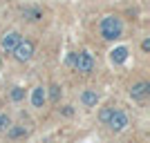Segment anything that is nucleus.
<instances>
[{"mask_svg": "<svg viewBox=\"0 0 150 143\" xmlns=\"http://www.w3.org/2000/svg\"><path fill=\"white\" fill-rule=\"evenodd\" d=\"M99 31L105 40H117L121 36V31H123V25H121V20L117 16H105L99 25Z\"/></svg>", "mask_w": 150, "mask_h": 143, "instance_id": "f257e3e1", "label": "nucleus"}, {"mask_svg": "<svg viewBox=\"0 0 150 143\" xmlns=\"http://www.w3.org/2000/svg\"><path fill=\"white\" fill-rule=\"evenodd\" d=\"M72 63H74V69L81 72V74H90L92 67H94V58L90 56L88 51H79V54L72 58Z\"/></svg>", "mask_w": 150, "mask_h": 143, "instance_id": "f03ea898", "label": "nucleus"}, {"mask_svg": "<svg viewBox=\"0 0 150 143\" xmlns=\"http://www.w3.org/2000/svg\"><path fill=\"white\" fill-rule=\"evenodd\" d=\"M13 56H16V61H20V63H27L31 56H34V43L31 40H20L18 45H16V49L11 51Z\"/></svg>", "mask_w": 150, "mask_h": 143, "instance_id": "7ed1b4c3", "label": "nucleus"}, {"mask_svg": "<svg viewBox=\"0 0 150 143\" xmlns=\"http://www.w3.org/2000/svg\"><path fill=\"white\" fill-rule=\"evenodd\" d=\"M105 125H110V130H114V132H121L125 125H128V116H125V112H121V110H112V116L108 118Z\"/></svg>", "mask_w": 150, "mask_h": 143, "instance_id": "20e7f679", "label": "nucleus"}, {"mask_svg": "<svg viewBox=\"0 0 150 143\" xmlns=\"http://www.w3.org/2000/svg\"><path fill=\"white\" fill-rule=\"evenodd\" d=\"M148 94H150V85L146 81L134 83V85L130 87V99L132 101H146V99H148Z\"/></svg>", "mask_w": 150, "mask_h": 143, "instance_id": "39448f33", "label": "nucleus"}, {"mask_svg": "<svg viewBox=\"0 0 150 143\" xmlns=\"http://www.w3.org/2000/svg\"><path fill=\"white\" fill-rule=\"evenodd\" d=\"M20 40H23V38H20L18 31H9V34L2 36V43H0V45H2V49H5V51H13Z\"/></svg>", "mask_w": 150, "mask_h": 143, "instance_id": "423d86ee", "label": "nucleus"}, {"mask_svg": "<svg viewBox=\"0 0 150 143\" xmlns=\"http://www.w3.org/2000/svg\"><path fill=\"white\" fill-rule=\"evenodd\" d=\"M45 99H47V94H45V87H43V85L34 87V92H31V105H34V107H43Z\"/></svg>", "mask_w": 150, "mask_h": 143, "instance_id": "0eeeda50", "label": "nucleus"}, {"mask_svg": "<svg viewBox=\"0 0 150 143\" xmlns=\"http://www.w3.org/2000/svg\"><path fill=\"white\" fill-rule=\"evenodd\" d=\"M81 103L85 107H94L96 103H99V94L94 92V89H85V92L81 94Z\"/></svg>", "mask_w": 150, "mask_h": 143, "instance_id": "6e6552de", "label": "nucleus"}, {"mask_svg": "<svg viewBox=\"0 0 150 143\" xmlns=\"http://www.w3.org/2000/svg\"><path fill=\"white\" fill-rule=\"evenodd\" d=\"M125 58H128V47H117V49L110 51V61H112L114 65L125 63Z\"/></svg>", "mask_w": 150, "mask_h": 143, "instance_id": "1a4fd4ad", "label": "nucleus"}, {"mask_svg": "<svg viewBox=\"0 0 150 143\" xmlns=\"http://www.w3.org/2000/svg\"><path fill=\"white\" fill-rule=\"evenodd\" d=\"M7 137L11 139V141H16V139H25L27 130L23 128V125H9V128H7Z\"/></svg>", "mask_w": 150, "mask_h": 143, "instance_id": "9d476101", "label": "nucleus"}, {"mask_svg": "<svg viewBox=\"0 0 150 143\" xmlns=\"http://www.w3.org/2000/svg\"><path fill=\"white\" fill-rule=\"evenodd\" d=\"M25 99V89L23 87H13L11 89V101H23Z\"/></svg>", "mask_w": 150, "mask_h": 143, "instance_id": "9b49d317", "label": "nucleus"}, {"mask_svg": "<svg viewBox=\"0 0 150 143\" xmlns=\"http://www.w3.org/2000/svg\"><path fill=\"white\" fill-rule=\"evenodd\" d=\"M11 125V121H9V116L7 114H0V132H7V128Z\"/></svg>", "mask_w": 150, "mask_h": 143, "instance_id": "f8f14e48", "label": "nucleus"}, {"mask_svg": "<svg viewBox=\"0 0 150 143\" xmlns=\"http://www.w3.org/2000/svg\"><path fill=\"white\" fill-rule=\"evenodd\" d=\"M112 110H114V107H105V110H101L99 118H101V121H103V123H108V118L112 116Z\"/></svg>", "mask_w": 150, "mask_h": 143, "instance_id": "ddd939ff", "label": "nucleus"}, {"mask_svg": "<svg viewBox=\"0 0 150 143\" xmlns=\"http://www.w3.org/2000/svg\"><path fill=\"white\" fill-rule=\"evenodd\" d=\"M50 96H52V101H58V96H61V87H58V85H52L50 87Z\"/></svg>", "mask_w": 150, "mask_h": 143, "instance_id": "4468645a", "label": "nucleus"}, {"mask_svg": "<svg viewBox=\"0 0 150 143\" xmlns=\"http://www.w3.org/2000/svg\"><path fill=\"white\" fill-rule=\"evenodd\" d=\"M25 16H29V20H38L40 18V11L38 9H25Z\"/></svg>", "mask_w": 150, "mask_h": 143, "instance_id": "2eb2a0df", "label": "nucleus"}, {"mask_svg": "<svg viewBox=\"0 0 150 143\" xmlns=\"http://www.w3.org/2000/svg\"><path fill=\"white\" fill-rule=\"evenodd\" d=\"M141 49H144V51H150V38H146L144 43H141Z\"/></svg>", "mask_w": 150, "mask_h": 143, "instance_id": "dca6fc26", "label": "nucleus"}]
</instances>
